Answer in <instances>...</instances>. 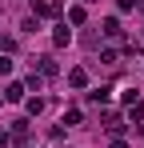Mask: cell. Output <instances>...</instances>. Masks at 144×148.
<instances>
[{
	"label": "cell",
	"mask_w": 144,
	"mask_h": 148,
	"mask_svg": "<svg viewBox=\"0 0 144 148\" xmlns=\"http://www.w3.org/2000/svg\"><path fill=\"white\" fill-rule=\"evenodd\" d=\"M68 40H72V32H68V24H60V28H56V32H52V44H56V48H64Z\"/></svg>",
	"instance_id": "1"
},
{
	"label": "cell",
	"mask_w": 144,
	"mask_h": 148,
	"mask_svg": "<svg viewBox=\"0 0 144 148\" xmlns=\"http://www.w3.org/2000/svg\"><path fill=\"white\" fill-rule=\"evenodd\" d=\"M68 84H72V88H84V84H88V72H84V68H72V72H68Z\"/></svg>",
	"instance_id": "2"
},
{
	"label": "cell",
	"mask_w": 144,
	"mask_h": 148,
	"mask_svg": "<svg viewBox=\"0 0 144 148\" xmlns=\"http://www.w3.org/2000/svg\"><path fill=\"white\" fill-rule=\"evenodd\" d=\"M4 100L20 104V100H24V84H8V88H4Z\"/></svg>",
	"instance_id": "3"
},
{
	"label": "cell",
	"mask_w": 144,
	"mask_h": 148,
	"mask_svg": "<svg viewBox=\"0 0 144 148\" xmlns=\"http://www.w3.org/2000/svg\"><path fill=\"white\" fill-rule=\"evenodd\" d=\"M104 36H112V40L120 36V20H116V16H108V20H104Z\"/></svg>",
	"instance_id": "4"
},
{
	"label": "cell",
	"mask_w": 144,
	"mask_h": 148,
	"mask_svg": "<svg viewBox=\"0 0 144 148\" xmlns=\"http://www.w3.org/2000/svg\"><path fill=\"white\" fill-rule=\"evenodd\" d=\"M24 108H28L32 116H40V112H44V100H36V96H32V100H24Z\"/></svg>",
	"instance_id": "5"
},
{
	"label": "cell",
	"mask_w": 144,
	"mask_h": 148,
	"mask_svg": "<svg viewBox=\"0 0 144 148\" xmlns=\"http://www.w3.org/2000/svg\"><path fill=\"white\" fill-rule=\"evenodd\" d=\"M112 96V88H108V84H104V88H96V92H88V100H96V104H100V100H108Z\"/></svg>",
	"instance_id": "6"
},
{
	"label": "cell",
	"mask_w": 144,
	"mask_h": 148,
	"mask_svg": "<svg viewBox=\"0 0 144 148\" xmlns=\"http://www.w3.org/2000/svg\"><path fill=\"white\" fill-rule=\"evenodd\" d=\"M68 20H72V24H84V8H80V4L68 8Z\"/></svg>",
	"instance_id": "7"
},
{
	"label": "cell",
	"mask_w": 144,
	"mask_h": 148,
	"mask_svg": "<svg viewBox=\"0 0 144 148\" xmlns=\"http://www.w3.org/2000/svg\"><path fill=\"white\" fill-rule=\"evenodd\" d=\"M64 124H80V108H68L64 112Z\"/></svg>",
	"instance_id": "8"
},
{
	"label": "cell",
	"mask_w": 144,
	"mask_h": 148,
	"mask_svg": "<svg viewBox=\"0 0 144 148\" xmlns=\"http://www.w3.org/2000/svg\"><path fill=\"white\" fill-rule=\"evenodd\" d=\"M12 72V60H8V56H0V76H8Z\"/></svg>",
	"instance_id": "9"
}]
</instances>
